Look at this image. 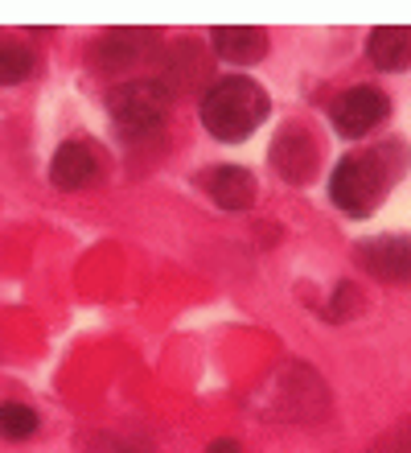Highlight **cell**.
I'll return each mask as SVG.
<instances>
[{
	"label": "cell",
	"instance_id": "obj_1",
	"mask_svg": "<svg viewBox=\"0 0 411 453\" xmlns=\"http://www.w3.org/2000/svg\"><path fill=\"white\" fill-rule=\"evenodd\" d=\"M268 111H271L268 91L255 79H243V74L218 79L202 96V124H206V132H210L214 141H223V144L247 141L268 119Z\"/></svg>",
	"mask_w": 411,
	"mask_h": 453
},
{
	"label": "cell",
	"instance_id": "obj_2",
	"mask_svg": "<svg viewBox=\"0 0 411 453\" xmlns=\"http://www.w3.org/2000/svg\"><path fill=\"white\" fill-rule=\"evenodd\" d=\"M391 181H395V173L387 169V144H378L370 153L341 157L338 169L329 173V198L350 219H366L387 198Z\"/></svg>",
	"mask_w": 411,
	"mask_h": 453
},
{
	"label": "cell",
	"instance_id": "obj_3",
	"mask_svg": "<svg viewBox=\"0 0 411 453\" xmlns=\"http://www.w3.org/2000/svg\"><path fill=\"white\" fill-rule=\"evenodd\" d=\"M169 91H164L161 79H132V83H119L111 96H107V116L119 128V136L128 141H144L153 136L156 128L169 116Z\"/></svg>",
	"mask_w": 411,
	"mask_h": 453
},
{
	"label": "cell",
	"instance_id": "obj_4",
	"mask_svg": "<svg viewBox=\"0 0 411 453\" xmlns=\"http://www.w3.org/2000/svg\"><path fill=\"white\" fill-rule=\"evenodd\" d=\"M161 50V37L148 25H119V29H107L99 42H95L91 58L99 74H128L136 71L141 62L156 58Z\"/></svg>",
	"mask_w": 411,
	"mask_h": 453
},
{
	"label": "cell",
	"instance_id": "obj_5",
	"mask_svg": "<svg viewBox=\"0 0 411 453\" xmlns=\"http://www.w3.org/2000/svg\"><path fill=\"white\" fill-rule=\"evenodd\" d=\"M387 111H391V99L383 96L378 87L358 83V87H350V91H341V96L333 99L329 119H333V128H338L341 136L358 141V136H366L375 124H383Z\"/></svg>",
	"mask_w": 411,
	"mask_h": 453
},
{
	"label": "cell",
	"instance_id": "obj_6",
	"mask_svg": "<svg viewBox=\"0 0 411 453\" xmlns=\"http://www.w3.org/2000/svg\"><path fill=\"white\" fill-rule=\"evenodd\" d=\"M358 264L375 280H387V285H411V235H375L362 239L354 248Z\"/></svg>",
	"mask_w": 411,
	"mask_h": 453
},
{
	"label": "cell",
	"instance_id": "obj_7",
	"mask_svg": "<svg viewBox=\"0 0 411 453\" xmlns=\"http://www.w3.org/2000/svg\"><path fill=\"white\" fill-rule=\"evenodd\" d=\"M317 161H321L317 141H313L301 124H288V128L276 136V144H271V165H276V173H280L284 181H293V186H305V181L317 178Z\"/></svg>",
	"mask_w": 411,
	"mask_h": 453
},
{
	"label": "cell",
	"instance_id": "obj_8",
	"mask_svg": "<svg viewBox=\"0 0 411 453\" xmlns=\"http://www.w3.org/2000/svg\"><path fill=\"white\" fill-rule=\"evenodd\" d=\"M99 169H103L99 144L66 141V144H58V153L49 161V181H54L58 190H82V186H91V181L99 178Z\"/></svg>",
	"mask_w": 411,
	"mask_h": 453
},
{
	"label": "cell",
	"instance_id": "obj_9",
	"mask_svg": "<svg viewBox=\"0 0 411 453\" xmlns=\"http://www.w3.org/2000/svg\"><path fill=\"white\" fill-rule=\"evenodd\" d=\"M210 42H214V54L223 62H235V66L259 62L271 46V37L263 25H218L210 34Z\"/></svg>",
	"mask_w": 411,
	"mask_h": 453
},
{
	"label": "cell",
	"instance_id": "obj_10",
	"mask_svg": "<svg viewBox=\"0 0 411 453\" xmlns=\"http://www.w3.org/2000/svg\"><path fill=\"white\" fill-rule=\"evenodd\" d=\"M206 190H210V198L223 211H251L259 198V181L251 169L243 165H214L210 173H206Z\"/></svg>",
	"mask_w": 411,
	"mask_h": 453
},
{
	"label": "cell",
	"instance_id": "obj_11",
	"mask_svg": "<svg viewBox=\"0 0 411 453\" xmlns=\"http://www.w3.org/2000/svg\"><path fill=\"white\" fill-rule=\"evenodd\" d=\"M210 79V54L202 42H177L164 58V91H189V87H202Z\"/></svg>",
	"mask_w": 411,
	"mask_h": 453
},
{
	"label": "cell",
	"instance_id": "obj_12",
	"mask_svg": "<svg viewBox=\"0 0 411 453\" xmlns=\"http://www.w3.org/2000/svg\"><path fill=\"white\" fill-rule=\"evenodd\" d=\"M366 58L375 62L378 71H407L411 66V25H378L375 34L366 37Z\"/></svg>",
	"mask_w": 411,
	"mask_h": 453
},
{
	"label": "cell",
	"instance_id": "obj_13",
	"mask_svg": "<svg viewBox=\"0 0 411 453\" xmlns=\"http://www.w3.org/2000/svg\"><path fill=\"white\" fill-rule=\"evenodd\" d=\"M34 74V50L21 42H0V87H12Z\"/></svg>",
	"mask_w": 411,
	"mask_h": 453
},
{
	"label": "cell",
	"instance_id": "obj_14",
	"mask_svg": "<svg viewBox=\"0 0 411 453\" xmlns=\"http://www.w3.org/2000/svg\"><path fill=\"white\" fill-rule=\"evenodd\" d=\"M37 433V412L29 404H0V437L4 441H25V437H34Z\"/></svg>",
	"mask_w": 411,
	"mask_h": 453
},
{
	"label": "cell",
	"instance_id": "obj_15",
	"mask_svg": "<svg viewBox=\"0 0 411 453\" xmlns=\"http://www.w3.org/2000/svg\"><path fill=\"white\" fill-rule=\"evenodd\" d=\"M370 453H411V417L400 420L391 433H383V437L370 445Z\"/></svg>",
	"mask_w": 411,
	"mask_h": 453
},
{
	"label": "cell",
	"instance_id": "obj_16",
	"mask_svg": "<svg viewBox=\"0 0 411 453\" xmlns=\"http://www.w3.org/2000/svg\"><path fill=\"white\" fill-rule=\"evenodd\" d=\"M358 305H362V297H358V293H354V285L346 280V285H338V301H333L329 318H333V322H341V318H346L350 310H358Z\"/></svg>",
	"mask_w": 411,
	"mask_h": 453
},
{
	"label": "cell",
	"instance_id": "obj_17",
	"mask_svg": "<svg viewBox=\"0 0 411 453\" xmlns=\"http://www.w3.org/2000/svg\"><path fill=\"white\" fill-rule=\"evenodd\" d=\"M206 453H243V449H239V441L223 437V441H210V449H206Z\"/></svg>",
	"mask_w": 411,
	"mask_h": 453
}]
</instances>
